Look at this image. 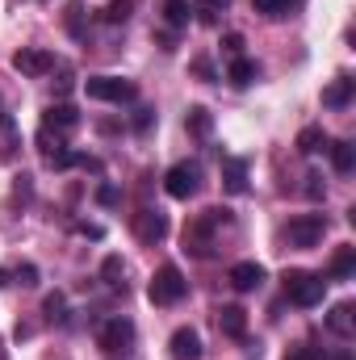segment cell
Returning <instances> with one entry per match:
<instances>
[{"label":"cell","instance_id":"obj_1","mask_svg":"<svg viewBox=\"0 0 356 360\" xmlns=\"http://www.w3.org/2000/svg\"><path fill=\"white\" fill-rule=\"evenodd\" d=\"M281 281H285V293H289V302H293V306H302V310L319 306V302H323V293H327V281H323L319 272L289 269Z\"/></svg>","mask_w":356,"mask_h":360},{"label":"cell","instance_id":"obj_2","mask_svg":"<svg viewBox=\"0 0 356 360\" xmlns=\"http://www.w3.org/2000/svg\"><path fill=\"white\" fill-rule=\"evenodd\" d=\"M184 293H189V281H184V272L177 264H160L155 276H151V285H147V297L155 306H177Z\"/></svg>","mask_w":356,"mask_h":360},{"label":"cell","instance_id":"obj_3","mask_svg":"<svg viewBox=\"0 0 356 360\" xmlns=\"http://www.w3.org/2000/svg\"><path fill=\"white\" fill-rule=\"evenodd\" d=\"M84 92L92 101H109V105H126L139 96V84L126 80V76H89L84 80Z\"/></svg>","mask_w":356,"mask_h":360},{"label":"cell","instance_id":"obj_4","mask_svg":"<svg viewBox=\"0 0 356 360\" xmlns=\"http://www.w3.org/2000/svg\"><path fill=\"white\" fill-rule=\"evenodd\" d=\"M327 235V218L323 214H298V218H289V226H285V239L293 243V248H314L319 239Z\"/></svg>","mask_w":356,"mask_h":360},{"label":"cell","instance_id":"obj_5","mask_svg":"<svg viewBox=\"0 0 356 360\" xmlns=\"http://www.w3.org/2000/svg\"><path fill=\"white\" fill-rule=\"evenodd\" d=\"M197 188H201V168H197L193 160H184V164H172V168H168V176H164V193H168V197L189 201Z\"/></svg>","mask_w":356,"mask_h":360},{"label":"cell","instance_id":"obj_6","mask_svg":"<svg viewBox=\"0 0 356 360\" xmlns=\"http://www.w3.org/2000/svg\"><path fill=\"white\" fill-rule=\"evenodd\" d=\"M13 72H21V76H30V80L51 76V72H55V55L42 51V46H21V51L13 55Z\"/></svg>","mask_w":356,"mask_h":360},{"label":"cell","instance_id":"obj_7","mask_svg":"<svg viewBox=\"0 0 356 360\" xmlns=\"http://www.w3.org/2000/svg\"><path fill=\"white\" fill-rule=\"evenodd\" d=\"M96 344L105 348V352H122V348H130L134 344V323L130 319H109V323H101V331H96Z\"/></svg>","mask_w":356,"mask_h":360},{"label":"cell","instance_id":"obj_8","mask_svg":"<svg viewBox=\"0 0 356 360\" xmlns=\"http://www.w3.org/2000/svg\"><path fill=\"white\" fill-rule=\"evenodd\" d=\"M168 214L164 210H139L134 214V235L143 239V243H164L168 239Z\"/></svg>","mask_w":356,"mask_h":360},{"label":"cell","instance_id":"obj_9","mask_svg":"<svg viewBox=\"0 0 356 360\" xmlns=\"http://www.w3.org/2000/svg\"><path fill=\"white\" fill-rule=\"evenodd\" d=\"M227 281H231L239 293H252V289L265 285V264H256V260H239V264H231Z\"/></svg>","mask_w":356,"mask_h":360},{"label":"cell","instance_id":"obj_10","mask_svg":"<svg viewBox=\"0 0 356 360\" xmlns=\"http://www.w3.org/2000/svg\"><path fill=\"white\" fill-rule=\"evenodd\" d=\"M168 356L172 360H201V335H197L193 327L172 331V340H168Z\"/></svg>","mask_w":356,"mask_h":360},{"label":"cell","instance_id":"obj_11","mask_svg":"<svg viewBox=\"0 0 356 360\" xmlns=\"http://www.w3.org/2000/svg\"><path fill=\"white\" fill-rule=\"evenodd\" d=\"M42 126H46V130H59V134H68V130H76V126H80V113H76V105L59 101V105H46V113H42Z\"/></svg>","mask_w":356,"mask_h":360},{"label":"cell","instance_id":"obj_12","mask_svg":"<svg viewBox=\"0 0 356 360\" xmlns=\"http://www.w3.org/2000/svg\"><path fill=\"white\" fill-rule=\"evenodd\" d=\"M214 319H218V331L222 335H231V340H243L248 335V310L243 306H218Z\"/></svg>","mask_w":356,"mask_h":360},{"label":"cell","instance_id":"obj_13","mask_svg":"<svg viewBox=\"0 0 356 360\" xmlns=\"http://www.w3.org/2000/svg\"><path fill=\"white\" fill-rule=\"evenodd\" d=\"M327 276H331V281H352V276H356V248H352V243H340V248L331 252Z\"/></svg>","mask_w":356,"mask_h":360},{"label":"cell","instance_id":"obj_14","mask_svg":"<svg viewBox=\"0 0 356 360\" xmlns=\"http://www.w3.org/2000/svg\"><path fill=\"white\" fill-rule=\"evenodd\" d=\"M352 92H356L352 76H336V80L323 89V105H327V109H348V105H352Z\"/></svg>","mask_w":356,"mask_h":360},{"label":"cell","instance_id":"obj_15","mask_svg":"<svg viewBox=\"0 0 356 360\" xmlns=\"http://www.w3.org/2000/svg\"><path fill=\"white\" fill-rule=\"evenodd\" d=\"M222 188L231 193V197H239V193H248V160H222Z\"/></svg>","mask_w":356,"mask_h":360},{"label":"cell","instance_id":"obj_16","mask_svg":"<svg viewBox=\"0 0 356 360\" xmlns=\"http://www.w3.org/2000/svg\"><path fill=\"white\" fill-rule=\"evenodd\" d=\"M184 130L193 134V139H210L214 134V113L205 109V105H189V113H184Z\"/></svg>","mask_w":356,"mask_h":360},{"label":"cell","instance_id":"obj_17","mask_svg":"<svg viewBox=\"0 0 356 360\" xmlns=\"http://www.w3.org/2000/svg\"><path fill=\"white\" fill-rule=\"evenodd\" d=\"M256 76H260V63H256V59H243V55H235L231 68H227V80H231L235 89H248Z\"/></svg>","mask_w":356,"mask_h":360},{"label":"cell","instance_id":"obj_18","mask_svg":"<svg viewBox=\"0 0 356 360\" xmlns=\"http://www.w3.org/2000/svg\"><path fill=\"white\" fill-rule=\"evenodd\" d=\"M327 143H331V139H327V130H323V126H302L293 147H298L302 155H319V151H327Z\"/></svg>","mask_w":356,"mask_h":360},{"label":"cell","instance_id":"obj_19","mask_svg":"<svg viewBox=\"0 0 356 360\" xmlns=\"http://www.w3.org/2000/svg\"><path fill=\"white\" fill-rule=\"evenodd\" d=\"M327 151H331V168H336L340 176H348V172L356 168V147L352 143L340 139V143H327Z\"/></svg>","mask_w":356,"mask_h":360},{"label":"cell","instance_id":"obj_20","mask_svg":"<svg viewBox=\"0 0 356 360\" xmlns=\"http://www.w3.org/2000/svg\"><path fill=\"white\" fill-rule=\"evenodd\" d=\"M327 331L331 335H352V302H340V306H331V314H327Z\"/></svg>","mask_w":356,"mask_h":360},{"label":"cell","instance_id":"obj_21","mask_svg":"<svg viewBox=\"0 0 356 360\" xmlns=\"http://www.w3.org/2000/svg\"><path fill=\"white\" fill-rule=\"evenodd\" d=\"M42 314H46V323H55V327H63L68 323V293H46V302H42Z\"/></svg>","mask_w":356,"mask_h":360},{"label":"cell","instance_id":"obj_22","mask_svg":"<svg viewBox=\"0 0 356 360\" xmlns=\"http://www.w3.org/2000/svg\"><path fill=\"white\" fill-rule=\"evenodd\" d=\"M122 272H126V264H122V256H105V260H101V281H105L109 289H126Z\"/></svg>","mask_w":356,"mask_h":360},{"label":"cell","instance_id":"obj_23","mask_svg":"<svg viewBox=\"0 0 356 360\" xmlns=\"http://www.w3.org/2000/svg\"><path fill=\"white\" fill-rule=\"evenodd\" d=\"M130 13H134V0H109V4L101 8V21H105V25H122Z\"/></svg>","mask_w":356,"mask_h":360},{"label":"cell","instance_id":"obj_24","mask_svg":"<svg viewBox=\"0 0 356 360\" xmlns=\"http://www.w3.org/2000/svg\"><path fill=\"white\" fill-rule=\"evenodd\" d=\"M164 21L180 30V25H189V0H164Z\"/></svg>","mask_w":356,"mask_h":360},{"label":"cell","instance_id":"obj_25","mask_svg":"<svg viewBox=\"0 0 356 360\" xmlns=\"http://www.w3.org/2000/svg\"><path fill=\"white\" fill-rule=\"evenodd\" d=\"M46 164H51L55 172H68V168H76V151L55 143V151H46Z\"/></svg>","mask_w":356,"mask_h":360},{"label":"cell","instance_id":"obj_26","mask_svg":"<svg viewBox=\"0 0 356 360\" xmlns=\"http://www.w3.org/2000/svg\"><path fill=\"white\" fill-rule=\"evenodd\" d=\"M13 281H17L21 289H34V285H38V264H17V269H13Z\"/></svg>","mask_w":356,"mask_h":360},{"label":"cell","instance_id":"obj_27","mask_svg":"<svg viewBox=\"0 0 356 360\" xmlns=\"http://www.w3.org/2000/svg\"><path fill=\"white\" fill-rule=\"evenodd\" d=\"M252 8H256V13H265V17H285L289 0H252Z\"/></svg>","mask_w":356,"mask_h":360},{"label":"cell","instance_id":"obj_28","mask_svg":"<svg viewBox=\"0 0 356 360\" xmlns=\"http://www.w3.org/2000/svg\"><path fill=\"white\" fill-rule=\"evenodd\" d=\"M189 72H193V76H197V80H205V84H210V80H214V63H210V59H205V55H197V59H193V63H189Z\"/></svg>","mask_w":356,"mask_h":360},{"label":"cell","instance_id":"obj_29","mask_svg":"<svg viewBox=\"0 0 356 360\" xmlns=\"http://www.w3.org/2000/svg\"><path fill=\"white\" fill-rule=\"evenodd\" d=\"M55 72H59L55 92H59V96H68V92H72V68H68V63H55Z\"/></svg>","mask_w":356,"mask_h":360},{"label":"cell","instance_id":"obj_30","mask_svg":"<svg viewBox=\"0 0 356 360\" xmlns=\"http://www.w3.org/2000/svg\"><path fill=\"white\" fill-rule=\"evenodd\" d=\"M306 197H310V201H323V197H327V188H323V176H319V172L306 176Z\"/></svg>","mask_w":356,"mask_h":360},{"label":"cell","instance_id":"obj_31","mask_svg":"<svg viewBox=\"0 0 356 360\" xmlns=\"http://www.w3.org/2000/svg\"><path fill=\"white\" fill-rule=\"evenodd\" d=\"M222 51L235 59V55H243V34H222Z\"/></svg>","mask_w":356,"mask_h":360},{"label":"cell","instance_id":"obj_32","mask_svg":"<svg viewBox=\"0 0 356 360\" xmlns=\"http://www.w3.org/2000/svg\"><path fill=\"white\" fill-rule=\"evenodd\" d=\"M151 122H155V109H134V130H139V134L151 130Z\"/></svg>","mask_w":356,"mask_h":360},{"label":"cell","instance_id":"obj_33","mask_svg":"<svg viewBox=\"0 0 356 360\" xmlns=\"http://www.w3.org/2000/svg\"><path fill=\"white\" fill-rule=\"evenodd\" d=\"M193 4H197V13H205V17H214V13H222V8H227L231 0H193Z\"/></svg>","mask_w":356,"mask_h":360},{"label":"cell","instance_id":"obj_34","mask_svg":"<svg viewBox=\"0 0 356 360\" xmlns=\"http://www.w3.org/2000/svg\"><path fill=\"white\" fill-rule=\"evenodd\" d=\"M76 235H84V239H105V226H96V222H76Z\"/></svg>","mask_w":356,"mask_h":360},{"label":"cell","instance_id":"obj_35","mask_svg":"<svg viewBox=\"0 0 356 360\" xmlns=\"http://www.w3.org/2000/svg\"><path fill=\"white\" fill-rule=\"evenodd\" d=\"M96 201L101 205H117V188L113 184H96Z\"/></svg>","mask_w":356,"mask_h":360},{"label":"cell","instance_id":"obj_36","mask_svg":"<svg viewBox=\"0 0 356 360\" xmlns=\"http://www.w3.org/2000/svg\"><path fill=\"white\" fill-rule=\"evenodd\" d=\"M76 168H84V172H96V176H101V160H96V155H76Z\"/></svg>","mask_w":356,"mask_h":360},{"label":"cell","instance_id":"obj_37","mask_svg":"<svg viewBox=\"0 0 356 360\" xmlns=\"http://www.w3.org/2000/svg\"><path fill=\"white\" fill-rule=\"evenodd\" d=\"M285 360H319V352H314V348H306V344H298V348H293Z\"/></svg>","mask_w":356,"mask_h":360},{"label":"cell","instance_id":"obj_38","mask_svg":"<svg viewBox=\"0 0 356 360\" xmlns=\"http://www.w3.org/2000/svg\"><path fill=\"white\" fill-rule=\"evenodd\" d=\"M13 335H17V340H30V335H34V327H30V323H17V331H13Z\"/></svg>","mask_w":356,"mask_h":360},{"label":"cell","instance_id":"obj_39","mask_svg":"<svg viewBox=\"0 0 356 360\" xmlns=\"http://www.w3.org/2000/svg\"><path fill=\"white\" fill-rule=\"evenodd\" d=\"M8 285H13V272H8V269H0V289H8Z\"/></svg>","mask_w":356,"mask_h":360},{"label":"cell","instance_id":"obj_40","mask_svg":"<svg viewBox=\"0 0 356 360\" xmlns=\"http://www.w3.org/2000/svg\"><path fill=\"white\" fill-rule=\"evenodd\" d=\"M0 126H8V117H4V105H0Z\"/></svg>","mask_w":356,"mask_h":360},{"label":"cell","instance_id":"obj_41","mask_svg":"<svg viewBox=\"0 0 356 360\" xmlns=\"http://www.w3.org/2000/svg\"><path fill=\"white\" fill-rule=\"evenodd\" d=\"M336 360H356V356H352V352H344V356H336Z\"/></svg>","mask_w":356,"mask_h":360},{"label":"cell","instance_id":"obj_42","mask_svg":"<svg viewBox=\"0 0 356 360\" xmlns=\"http://www.w3.org/2000/svg\"><path fill=\"white\" fill-rule=\"evenodd\" d=\"M0 356H4V352H0Z\"/></svg>","mask_w":356,"mask_h":360}]
</instances>
